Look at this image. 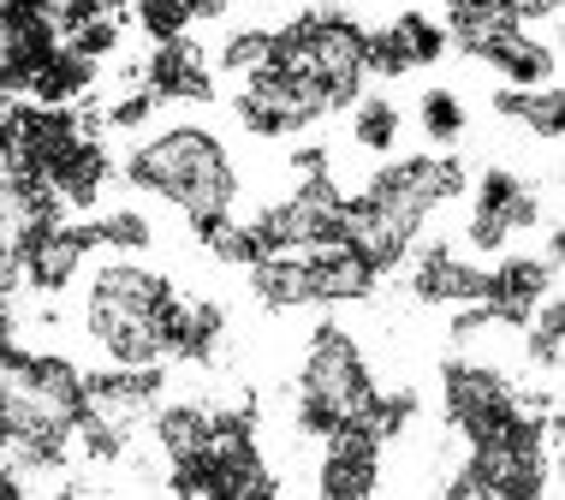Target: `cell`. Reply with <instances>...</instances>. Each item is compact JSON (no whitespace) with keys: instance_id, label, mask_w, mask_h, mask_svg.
Instances as JSON below:
<instances>
[{"instance_id":"obj_9","label":"cell","mask_w":565,"mask_h":500,"mask_svg":"<svg viewBox=\"0 0 565 500\" xmlns=\"http://www.w3.org/2000/svg\"><path fill=\"white\" fill-rule=\"evenodd\" d=\"M452 54L447 24L423 7H399L393 19H375L363 30V60H370V84H399L417 72H435Z\"/></svg>"},{"instance_id":"obj_3","label":"cell","mask_w":565,"mask_h":500,"mask_svg":"<svg viewBox=\"0 0 565 500\" xmlns=\"http://www.w3.org/2000/svg\"><path fill=\"white\" fill-rule=\"evenodd\" d=\"M465 179L470 167L458 161V149H399L387 161H370L345 185L340 233L363 251V263L381 280H393L411 245L440 221V209L458 203Z\"/></svg>"},{"instance_id":"obj_4","label":"cell","mask_w":565,"mask_h":500,"mask_svg":"<svg viewBox=\"0 0 565 500\" xmlns=\"http://www.w3.org/2000/svg\"><path fill=\"white\" fill-rule=\"evenodd\" d=\"M84 412V363L66 345H36L19 333L0 352V453L30 477V489L66 482L72 435Z\"/></svg>"},{"instance_id":"obj_5","label":"cell","mask_w":565,"mask_h":500,"mask_svg":"<svg viewBox=\"0 0 565 500\" xmlns=\"http://www.w3.org/2000/svg\"><path fill=\"white\" fill-rule=\"evenodd\" d=\"M375 400H381V375L358 328L345 316H316L298 340L292 382H286L280 400V429L310 447L340 423H375Z\"/></svg>"},{"instance_id":"obj_8","label":"cell","mask_w":565,"mask_h":500,"mask_svg":"<svg viewBox=\"0 0 565 500\" xmlns=\"http://www.w3.org/2000/svg\"><path fill=\"white\" fill-rule=\"evenodd\" d=\"M387 442L375 423H340L322 442H310L303 471H292V489L316 494V500H370L387 489Z\"/></svg>"},{"instance_id":"obj_12","label":"cell","mask_w":565,"mask_h":500,"mask_svg":"<svg viewBox=\"0 0 565 500\" xmlns=\"http://www.w3.org/2000/svg\"><path fill=\"white\" fill-rule=\"evenodd\" d=\"M554 286H559V256H547L542 245H512L482 263V305L500 322H524Z\"/></svg>"},{"instance_id":"obj_10","label":"cell","mask_w":565,"mask_h":500,"mask_svg":"<svg viewBox=\"0 0 565 500\" xmlns=\"http://www.w3.org/2000/svg\"><path fill=\"white\" fill-rule=\"evenodd\" d=\"M399 275H405L411 305H423V310L482 305V263L458 251L447 233H435V238L423 233L417 245H411V256L399 263Z\"/></svg>"},{"instance_id":"obj_1","label":"cell","mask_w":565,"mask_h":500,"mask_svg":"<svg viewBox=\"0 0 565 500\" xmlns=\"http://www.w3.org/2000/svg\"><path fill=\"white\" fill-rule=\"evenodd\" d=\"M114 179L119 191L173 209L196 245L250 209V173H244L233 131L215 119V102L209 108H161L114 156Z\"/></svg>"},{"instance_id":"obj_11","label":"cell","mask_w":565,"mask_h":500,"mask_svg":"<svg viewBox=\"0 0 565 500\" xmlns=\"http://www.w3.org/2000/svg\"><path fill=\"white\" fill-rule=\"evenodd\" d=\"M137 78H143L167 108H209L221 96V78L209 66V42L203 30L191 36H167V42H143L137 54Z\"/></svg>"},{"instance_id":"obj_20","label":"cell","mask_w":565,"mask_h":500,"mask_svg":"<svg viewBox=\"0 0 565 500\" xmlns=\"http://www.w3.org/2000/svg\"><path fill=\"white\" fill-rule=\"evenodd\" d=\"M559 7L565 0H507V12L530 30H559Z\"/></svg>"},{"instance_id":"obj_18","label":"cell","mask_w":565,"mask_h":500,"mask_svg":"<svg viewBox=\"0 0 565 500\" xmlns=\"http://www.w3.org/2000/svg\"><path fill=\"white\" fill-rule=\"evenodd\" d=\"M411 131H417L423 149H458L470 138V102L458 96V84H423L417 96H411Z\"/></svg>"},{"instance_id":"obj_14","label":"cell","mask_w":565,"mask_h":500,"mask_svg":"<svg viewBox=\"0 0 565 500\" xmlns=\"http://www.w3.org/2000/svg\"><path fill=\"white\" fill-rule=\"evenodd\" d=\"M226 340H233L226 298L203 292V286H185L179 316H173V340H167V370H209V363H221Z\"/></svg>"},{"instance_id":"obj_15","label":"cell","mask_w":565,"mask_h":500,"mask_svg":"<svg viewBox=\"0 0 565 500\" xmlns=\"http://www.w3.org/2000/svg\"><path fill=\"white\" fill-rule=\"evenodd\" d=\"M411 138V119H405V102L393 96L387 84L381 89H358V96L345 102V149L358 161H387L399 156Z\"/></svg>"},{"instance_id":"obj_16","label":"cell","mask_w":565,"mask_h":500,"mask_svg":"<svg viewBox=\"0 0 565 500\" xmlns=\"http://www.w3.org/2000/svg\"><path fill=\"white\" fill-rule=\"evenodd\" d=\"M488 114L507 119V126H512L524 143H536V149H559V114H565L559 84H536V89L500 84V89H488Z\"/></svg>"},{"instance_id":"obj_2","label":"cell","mask_w":565,"mask_h":500,"mask_svg":"<svg viewBox=\"0 0 565 500\" xmlns=\"http://www.w3.org/2000/svg\"><path fill=\"white\" fill-rule=\"evenodd\" d=\"M179 298H185V280L156 256L96 251L78 268V280L60 292L54 322L72 328V358L78 363L156 370V363H167Z\"/></svg>"},{"instance_id":"obj_13","label":"cell","mask_w":565,"mask_h":500,"mask_svg":"<svg viewBox=\"0 0 565 500\" xmlns=\"http://www.w3.org/2000/svg\"><path fill=\"white\" fill-rule=\"evenodd\" d=\"M465 60H477L482 72H494L500 84H518V89L559 84V30H530V24L494 30L477 49H465Z\"/></svg>"},{"instance_id":"obj_17","label":"cell","mask_w":565,"mask_h":500,"mask_svg":"<svg viewBox=\"0 0 565 500\" xmlns=\"http://www.w3.org/2000/svg\"><path fill=\"white\" fill-rule=\"evenodd\" d=\"M89 245L96 251H119V256H156L161 245V221L143 209V196H126V203H96L84 215Z\"/></svg>"},{"instance_id":"obj_6","label":"cell","mask_w":565,"mask_h":500,"mask_svg":"<svg viewBox=\"0 0 565 500\" xmlns=\"http://www.w3.org/2000/svg\"><path fill=\"white\" fill-rule=\"evenodd\" d=\"M452 209H458V226L447 238L477 263L512 245H536V233L559 215V161H542V173L512 161H482L465 179Z\"/></svg>"},{"instance_id":"obj_19","label":"cell","mask_w":565,"mask_h":500,"mask_svg":"<svg viewBox=\"0 0 565 500\" xmlns=\"http://www.w3.org/2000/svg\"><path fill=\"white\" fill-rule=\"evenodd\" d=\"M131 30L143 42H167V36H191V30H209L233 12V0H126Z\"/></svg>"},{"instance_id":"obj_7","label":"cell","mask_w":565,"mask_h":500,"mask_svg":"<svg viewBox=\"0 0 565 500\" xmlns=\"http://www.w3.org/2000/svg\"><path fill=\"white\" fill-rule=\"evenodd\" d=\"M221 108L250 143H274V149L316 138V131L340 114L333 96L322 89V78H310L298 60H286L274 49L256 60L250 72H238V78L221 84Z\"/></svg>"}]
</instances>
